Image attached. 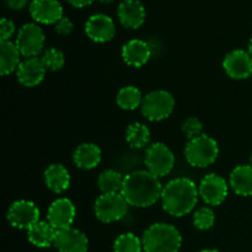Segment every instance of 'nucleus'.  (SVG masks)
<instances>
[{"mask_svg": "<svg viewBox=\"0 0 252 252\" xmlns=\"http://www.w3.org/2000/svg\"><path fill=\"white\" fill-rule=\"evenodd\" d=\"M198 192L203 202L208 206H220L229 193V185L225 179L217 174H208L201 180Z\"/></svg>", "mask_w": 252, "mask_h": 252, "instance_id": "9d476101", "label": "nucleus"}, {"mask_svg": "<svg viewBox=\"0 0 252 252\" xmlns=\"http://www.w3.org/2000/svg\"><path fill=\"white\" fill-rule=\"evenodd\" d=\"M117 15L123 27L137 30L144 24L147 12L139 0H122L118 5Z\"/></svg>", "mask_w": 252, "mask_h": 252, "instance_id": "f3484780", "label": "nucleus"}, {"mask_svg": "<svg viewBox=\"0 0 252 252\" xmlns=\"http://www.w3.org/2000/svg\"><path fill=\"white\" fill-rule=\"evenodd\" d=\"M100 2H102V4H111V2H113L115 0H98Z\"/></svg>", "mask_w": 252, "mask_h": 252, "instance_id": "e433bc0d", "label": "nucleus"}, {"mask_svg": "<svg viewBox=\"0 0 252 252\" xmlns=\"http://www.w3.org/2000/svg\"><path fill=\"white\" fill-rule=\"evenodd\" d=\"M30 14L38 24L56 25L63 17V6L58 0H32Z\"/></svg>", "mask_w": 252, "mask_h": 252, "instance_id": "dca6fc26", "label": "nucleus"}, {"mask_svg": "<svg viewBox=\"0 0 252 252\" xmlns=\"http://www.w3.org/2000/svg\"><path fill=\"white\" fill-rule=\"evenodd\" d=\"M6 219L14 228L29 230L32 225L39 221V209L33 202L19 199L9 207Z\"/></svg>", "mask_w": 252, "mask_h": 252, "instance_id": "1a4fd4ad", "label": "nucleus"}, {"mask_svg": "<svg viewBox=\"0 0 252 252\" xmlns=\"http://www.w3.org/2000/svg\"><path fill=\"white\" fill-rule=\"evenodd\" d=\"M219 157V145L216 139L202 134L189 140L185 148V159L191 166L203 167L214 164Z\"/></svg>", "mask_w": 252, "mask_h": 252, "instance_id": "20e7f679", "label": "nucleus"}, {"mask_svg": "<svg viewBox=\"0 0 252 252\" xmlns=\"http://www.w3.org/2000/svg\"><path fill=\"white\" fill-rule=\"evenodd\" d=\"M41 61L44 64L47 70L57 71L61 70L64 66V64H65V56H64V53L62 51L52 47V48L46 49L43 52V54L41 57Z\"/></svg>", "mask_w": 252, "mask_h": 252, "instance_id": "cd10ccee", "label": "nucleus"}, {"mask_svg": "<svg viewBox=\"0 0 252 252\" xmlns=\"http://www.w3.org/2000/svg\"><path fill=\"white\" fill-rule=\"evenodd\" d=\"M15 31H16V27H15V24L11 21V20L1 19V22H0V36H1V41H10L12 36H14Z\"/></svg>", "mask_w": 252, "mask_h": 252, "instance_id": "7c9ffc66", "label": "nucleus"}, {"mask_svg": "<svg viewBox=\"0 0 252 252\" xmlns=\"http://www.w3.org/2000/svg\"><path fill=\"white\" fill-rule=\"evenodd\" d=\"M53 246L59 252H86L89 240L83 231L70 226L57 230Z\"/></svg>", "mask_w": 252, "mask_h": 252, "instance_id": "4468645a", "label": "nucleus"}, {"mask_svg": "<svg viewBox=\"0 0 252 252\" xmlns=\"http://www.w3.org/2000/svg\"><path fill=\"white\" fill-rule=\"evenodd\" d=\"M102 159L101 149L93 143H83L75 149L73 161L76 167L81 170H93L97 166Z\"/></svg>", "mask_w": 252, "mask_h": 252, "instance_id": "6ab92c4d", "label": "nucleus"}, {"mask_svg": "<svg viewBox=\"0 0 252 252\" xmlns=\"http://www.w3.org/2000/svg\"><path fill=\"white\" fill-rule=\"evenodd\" d=\"M128 207L122 193H102L95 201L94 212L102 223H115L127 216Z\"/></svg>", "mask_w": 252, "mask_h": 252, "instance_id": "423d86ee", "label": "nucleus"}, {"mask_svg": "<svg viewBox=\"0 0 252 252\" xmlns=\"http://www.w3.org/2000/svg\"><path fill=\"white\" fill-rule=\"evenodd\" d=\"M142 239L133 233L121 234L113 244V252H142Z\"/></svg>", "mask_w": 252, "mask_h": 252, "instance_id": "bb28decb", "label": "nucleus"}, {"mask_svg": "<svg viewBox=\"0 0 252 252\" xmlns=\"http://www.w3.org/2000/svg\"><path fill=\"white\" fill-rule=\"evenodd\" d=\"M248 52H249V53L251 54V57H252V37L250 38V42H249V48H248Z\"/></svg>", "mask_w": 252, "mask_h": 252, "instance_id": "f704fd0d", "label": "nucleus"}, {"mask_svg": "<svg viewBox=\"0 0 252 252\" xmlns=\"http://www.w3.org/2000/svg\"><path fill=\"white\" fill-rule=\"evenodd\" d=\"M126 140L134 149H142L150 142V130L144 123L135 122L128 126L126 130Z\"/></svg>", "mask_w": 252, "mask_h": 252, "instance_id": "a878e982", "label": "nucleus"}, {"mask_svg": "<svg viewBox=\"0 0 252 252\" xmlns=\"http://www.w3.org/2000/svg\"><path fill=\"white\" fill-rule=\"evenodd\" d=\"M66 1H68L71 6L79 7V9H80V7H85L91 5L95 0H66Z\"/></svg>", "mask_w": 252, "mask_h": 252, "instance_id": "72a5a7b5", "label": "nucleus"}, {"mask_svg": "<svg viewBox=\"0 0 252 252\" xmlns=\"http://www.w3.org/2000/svg\"><path fill=\"white\" fill-rule=\"evenodd\" d=\"M175 108V98L169 91L155 90L143 98L142 115L152 122H160L171 116Z\"/></svg>", "mask_w": 252, "mask_h": 252, "instance_id": "39448f33", "label": "nucleus"}, {"mask_svg": "<svg viewBox=\"0 0 252 252\" xmlns=\"http://www.w3.org/2000/svg\"><path fill=\"white\" fill-rule=\"evenodd\" d=\"M249 165H251V166H252V155L250 157V164H249Z\"/></svg>", "mask_w": 252, "mask_h": 252, "instance_id": "4c0bfd02", "label": "nucleus"}, {"mask_svg": "<svg viewBox=\"0 0 252 252\" xmlns=\"http://www.w3.org/2000/svg\"><path fill=\"white\" fill-rule=\"evenodd\" d=\"M152 48L143 39H130L122 47V59L127 65L140 68L149 62Z\"/></svg>", "mask_w": 252, "mask_h": 252, "instance_id": "a211bd4d", "label": "nucleus"}, {"mask_svg": "<svg viewBox=\"0 0 252 252\" xmlns=\"http://www.w3.org/2000/svg\"><path fill=\"white\" fill-rule=\"evenodd\" d=\"M57 230L48 221L39 220L27 230V239L32 245L46 249L54 244Z\"/></svg>", "mask_w": 252, "mask_h": 252, "instance_id": "4be33fe9", "label": "nucleus"}, {"mask_svg": "<svg viewBox=\"0 0 252 252\" xmlns=\"http://www.w3.org/2000/svg\"><path fill=\"white\" fill-rule=\"evenodd\" d=\"M225 73L235 80H244L252 76V57L248 51L234 49L223 61Z\"/></svg>", "mask_w": 252, "mask_h": 252, "instance_id": "9b49d317", "label": "nucleus"}, {"mask_svg": "<svg viewBox=\"0 0 252 252\" xmlns=\"http://www.w3.org/2000/svg\"><path fill=\"white\" fill-rule=\"evenodd\" d=\"M125 176L116 170H105L97 179V187L102 193H121Z\"/></svg>", "mask_w": 252, "mask_h": 252, "instance_id": "393cba45", "label": "nucleus"}, {"mask_svg": "<svg viewBox=\"0 0 252 252\" xmlns=\"http://www.w3.org/2000/svg\"><path fill=\"white\" fill-rule=\"evenodd\" d=\"M74 30V24L69 17L63 16L58 22L56 24V31L58 34L62 36H68L73 32Z\"/></svg>", "mask_w": 252, "mask_h": 252, "instance_id": "2f4dec72", "label": "nucleus"}, {"mask_svg": "<svg viewBox=\"0 0 252 252\" xmlns=\"http://www.w3.org/2000/svg\"><path fill=\"white\" fill-rule=\"evenodd\" d=\"M5 4L11 10H22L29 4V0H5Z\"/></svg>", "mask_w": 252, "mask_h": 252, "instance_id": "473e14b6", "label": "nucleus"}, {"mask_svg": "<svg viewBox=\"0 0 252 252\" xmlns=\"http://www.w3.org/2000/svg\"><path fill=\"white\" fill-rule=\"evenodd\" d=\"M142 243L144 252H179L182 236L171 224L155 223L144 231Z\"/></svg>", "mask_w": 252, "mask_h": 252, "instance_id": "7ed1b4c3", "label": "nucleus"}, {"mask_svg": "<svg viewBox=\"0 0 252 252\" xmlns=\"http://www.w3.org/2000/svg\"><path fill=\"white\" fill-rule=\"evenodd\" d=\"M47 69L41 58H25L21 61L16 70V78L21 85L26 88H34L43 81Z\"/></svg>", "mask_w": 252, "mask_h": 252, "instance_id": "2eb2a0df", "label": "nucleus"}, {"mask_svg": "<svg viewBox=\"0 0 252 252\" xmlns=\"http://www.w3.org/2000/svg\"><path fill=\"white\" fill-rule=\"evenodd\" d=\"M144 164L147 170L158 177H164L172 171L175 166V155L164 143H154L145 152Z\"/></svg>", "mask_w": 252, "mask_h": 252, "instance_id": "0eeeda50", "label": "nucleus"}, {"mask_svg": "<svg viewBox=\"0 0 252 252\" xmlns=\"http://www.w3.org/2000/svg\"><path fill=\"white\" fill-rule=\"evenodd\" d=\"M44 182L53 193H63L70 186V174L62 164H52L44 171Z\"/></svg>", "mask_w": 252, "mask_h": 252, "instance_id": "aec40b11", "label": "nucleus"}, {"mask_svg": "<svg viewBox=\"0 0 252 252\" xmlns=\"http://www.w3.org/2000/svg\"><path fill=\"white\" fill-rule=\"evenodd\" d=\"M199 252H220V251L216 250V249H206V250H202V251H199Z\"/></svg>", "mask_w": 252, "mask_h": 252, "instance_id": "c9c22d12", "label": "nucleus"}, {"mask_svg": "<svg viewBox=\"0 0 252 252\" xmlns=\"http://www.w3.org/2000/svg\"><path fill=\"white\" fill-rule=\"evenodd\" d=\"M85 33L96 43L110 42L116 34L115 21L105 14L91 15L85 22Z\"/></svg>", "mask_w": 252, "mask_h": 252, "instance_id": "f8f14e48", "label": "nucleus"}, {"mask_svg": "<svg viewBox=\"0 0 252 252\" xmlns=\"http://www.w3.org/2000/svg\"><path fill=\"white\" fill-rule=\"evenodd\" d=\"M181 129L189 140L203 134V125L197 117H189L182 122Z\"/></svg>", "mask_w": 252, "mask_h": 252, "instance_id": "c756f323", "label": "nucleus"}, {"mask_svg": "<svg viewBox=\"0 0 252 252\" xmlns=\"http://www.w3.org/2000/svg\"><path fill=\"white\" fill-rule=\"evenodd\" d=\"M20 53L16 43L11 41H1L0 43V74L2 76L9 75L17 70L20 63Z\"/></svg>", "mask_w": 252, "mask_h": 252, "instance_id": "5701e85b", "label": "nucleus"}, {"mask_svg": "<svg viewBox=\"0 0 252 252\" xmlns=\"http://www.w3.org/2000/svg\"><path fill=\"white\" fill-rule=\"evenodd\" d=\"M216 214L209 207H202L193 214V225L198 230H208L214 225Z\"/></svg>", "mask_w": 252, "mask_h": 252, "instance_id": "c85d7f7f", "label": "nucleus"}, {"mask_svg": "<svg viewBox=\"0 0 252 252\" xmlns=\"http://www.w3.org/2000/svg\"><path fill=\"white\" fill-rule=\"evenodd\" d=\"M76 209L73 202L68 198H58L49 206L47 212V221L56 230L70 228L75 220Z\"/></svg>", "mask_w": 252, "mask_h": 252, "instance_id": "ddd939ff", "label": "nucleus"}, {"mask_svg": "<svg viewBox=\"0 0 252 252\" xmlns=\"http://www.w3.org/2000/svg\"><path fill=\"white\" fill-rule=\"evenodd\" d=\"M229 185L238 196H252V166L239 165L229 176Z\"/></svg>", "mask_w": 252, "mask_h": 252, "instance_id": "412c9836", "label": "nucleus"}, {"mask_svg": "<svg viewBox=\"0 0 252 252\" xmlns=\"http://www.w3.org/2000/svg\"><path fill=\"white\" fill-rule=\"evenodd\" d=\"M162 189L160 177L148 170H138L126 175L121 193L129 206L147 208L161 199Z\"/></svg>", "mask_w": 252, "mask_h": 252, "instance_id": "f257e3e1", "label": "nucleus"}, {"mask_svg": "<svg viewBox=\"0 0 252 252\" xmlns=\"http://www.w3.org/2000/svg\"><path fill=\"white\" fill-rule=\"evenodd\" d=\"M198 187L187 177H179L167 182L162 189L161 204L167 214L176 218L191 213L198 202Z\"/></svg>", "mask_w": 252, "mask_h": 252, "instance_id": "f03ea898", "label": "nucleus"}, {"mask_svg": "<svg viewBox=\"0 0 252 252\" xmlns=\"http://www.w3.org/2000/svg\"><path fill=\"white\" fill-rule=\"evenodd\" d=\"M143 98L144 97L139 89L128 85L118 91L117 96H116V102H117L118 107H121L122 110L134 111L142 106Z\"/></svg>", "mask_w": 252, "mask_h": 252, "instance_id": "b1692460", "label": "nucleus"}, {"mask_svg": "<svg viewBox=\"0 0 252 252\" xmlns=\"http://www.w3.org/2000/svg\"><path fill=\"white\" fill-rule=\"evenodd\" d=\"M15 43L21 56L25 58H34L43 52L46 36L38 25L29 22L19 30Z\"/></svg>", "mask_w": 252, "mask_h": 252, "instance_id": "6e6552de", "label": "nucleus"}]
</instances>
